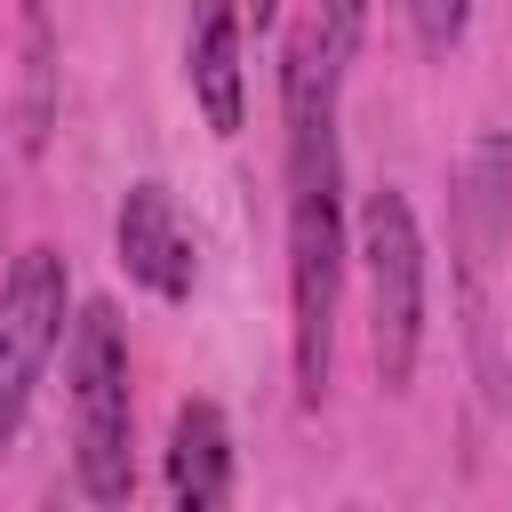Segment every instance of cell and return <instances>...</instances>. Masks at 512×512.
I'll use <instances>...</instances> for the list:
<instances>
[{
    "instance_id": "obj_1",
    "label": "cell",
    "mask_w": 512,
    "mask_h": 512,
    "mask_svg": "<svg viewBox=\"0 0 512 512\" xmlns=\"http://www.w3.org/2000/svg\"><path fill=\"white\" fill-rule=\"evenodd\" d=\"M336 88L344 72L320 56V32L304 24L280 64V112H288V352H296V400H328L336 368V304L352 264V216H344V144H336Z\"/></svg>"
},
{
    "instance_id": "obj_2",
    "label": "cell",
    "mask_w": 512,
    "mask_h": 512,
    "mask_svg": "<svg viewBox=\"0 0 512 512\" xmlns=\"http://www.w3.org/2000/svg\"><path fill=\"white\" fill-rule=\"evenodd\" d=\"M64 384H72V464L88 504L136 496V392H128V320L96 296L64 320Z\"/></svg>"
},
{
    "instance_id": "obj_3",
    "label": "cell",
    "mask_w": 512,
    "mask_h": 512,
    "mask_svg": "<svg viewBox=\"0 0 512 512\" xmlns=\"http://www.w3.org/2000/svg\"><path fill=\"white\" fill-rule=\"evenodd\" d=\"M352 256L368 280V360L384 392L416 384L424 360V224L400 184H376L352 216Z\"/></svg>"
},
{
    "instance_id": "obj_4",
    "label": "cell",
    "mask_w": 512,
    "mask_h": 512,
    "mask_svg": "<svg viewBox=\"0 0 512 512\" xmlns=\"http://www.w3.org/2000/svg\"><path fill=\"white\" fill-rule=\"evenodd\" d=\"M512 240V136L480 128L456 160V272H464V320H472V352H480V384L496 392V320H488V288Z\"/></svg>"
},
{
    "instance_id": "obj_5",
    "label": "cell",
    "mask_w": 512,
    "mask_h": 512,
    "mask_svg": "<svg viewBox=\"0 0 512 512\" xmlns=\"http://www.w3.org/2000/svg\"><path fill=\"white\" fill-rule=\"evenodd\" d=\"M64 320H72V272L48 240H32L0 272V448L24 432V408L64 344Z\"/></svg>"
},
{
    "instance_id": "obj_6",
    "label": "cell",
    "mask_w": 512,
    "mask_h": 512,
    "mask_svg": "<svg viewBox=\"0 0 512 512\" xmlns=\"http://www.w3.org/2000/svg\"><path fill=\"white\" fill-rule=\"evenodd\" d=\"M112 248H120V272L136 288H152L160 304H184L200 264H192V232L176 216V192L160 176H136L120 192V216H112Z\"/></svg>"
},
{
    "instance_id": "obj_7",
    "label": "cell",
    "mask_w": 512,
    "mask_h": 512,
    "mask_svg": "<svg viewBox=\"0 0 512 512\" xmlns=\"http://www.w3.org/2000/svg\"><path fill=\"white\" fill-rule=\"evenodd\" d=\"M184 80L200 96V120L216 136H240L248 120V64H240V0H192L184 24Z\"/></svg>"
},
{
    "instance_id": "obj_8",
    "label": "cell",
    "mask_w": 512,
    "mask_h": 512,
    "mask_svg": "<svg viewBox=\"0 0 512 512\" xmlns=\"http://www.w3.org/2000/svg\"><path fill=\"white\" fill-rule=\"evenodd\" d=\"M168 496H176V512L232 504V424L216 400H184L168 416Z\"/></svg>"
},
{
    "instance_id": "obj_9",
    "label": "cell",
    "mask_w": 512,
    "mask_h": 512,
    "mask_svg": "<svg viewBox=\"0 0 512 512\" xmlns=\"http://www.w3.org/2000/svg\"><path fill=\"white\" fill-rule=\"evenodd\" d=\"M48 120H56V48H48V8L32 0L24 8V128H16V144L40 152Z\"/></svg>"
},
{
    "instance_id": "obj_10",
    "label": "cell",
    "mask_w": 512,
    "mask_h": 512,
    "mask_svg": "<svg viewBox=\"0 0 512 512\" xmlns=\"http://www.w3.org/2000/svg\"><path fill=\"white\" fill-rule=\"evenodd\" d=\"M312 32H320V56H328V64L344 72V64L360 56V32H368V0H320Z\"/></svg>"
},
{
    "instance_id": "obj_11",
    "label": "cell",
    "mask_w": 512,
    "mask_h": 512,
    "mask_svg": "<svg viewBox=\"0 0 512 512\" xmlns=\"http://www.w3.org/2000/svg\"><path fill=\"white\" fill-rule=\"evenodd\" d=\"M408 24H416V48L424 56H448L472 24V0H408Z\"/></svg>"
},
{
    "instance_id": "obj_12",
    "label": "cell",
    "mask_w": 512,
    "mask_h": 512,
    "mask_svg": "<svg viewBox=\"0 0 512 512\" xmlns=\"http://www.w3.org/2000/svg\"><path fill=\"white\" fill-rule=\"evenodd\" d=\"M240 16H256V32H264V24H280V0H240Z\"/></svg>"
}]
</instances>
